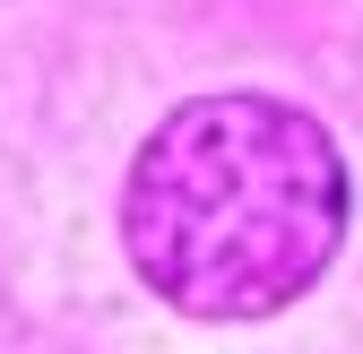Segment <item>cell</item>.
Here are the masks:
<instances>
[{"label":"cell","mask_w":363,"mask_h":354,"mask_svg":"<svg viewBox=\"0 0 363 354\" xmlns=\"http://www.w3.org/2000/svg\"><path fill=\"white\" fill-rule=\"evenodd\" d=\"M121 242L182 320H268L346 242V156L303 104L199 96L130 156Z\"/></svg>","instance_id":"6da1fadb"}]
</instances>
